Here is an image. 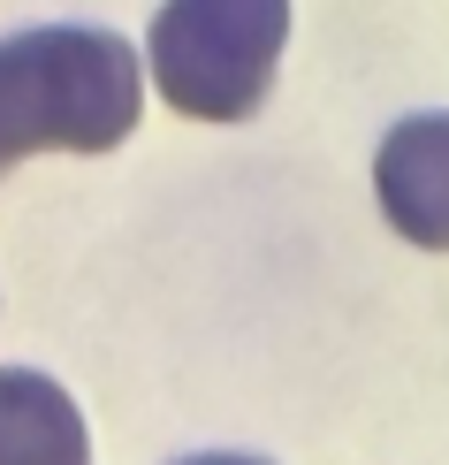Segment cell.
<instances>
[{"mask_svg":"<svg viewBox=\"0 0 449 465\" xmlns=\"http://www.w3.org/2000/svg\"><path fill=\"white\" fill-rule=\"evenodd\" d=\"M138 46L100 24H38L0 38V176L31 153H114L145 107Z\"/></svg>","mask_w":449,"mask_h":465,"instance_id":"1","label":"cell"},{"mask_svg":"<svg viewBox=\"0 0 449 465\" xmlns=\"http://www.w3.org/2000/svg\"><path fill=\"white\" fill-rule=\"evenodd\" d=\"M289 46V0H168L145 31V69L190 123H244L267 107Z\"/></svg>","mask_w":449,"mask_h":465,"instance_id":"2","label":"cell"},{"mask_svg":"<svg viewBox=\"0 0 449 465\" xmlns=\"http://www.w3.org/2000/svg\"><path fill=\"white\" fill-rule=\"evenodd\" d=\"M374 199L396 237L449 252V114H404L374 153Z\"/></svg>","mask_w":449,"mask_h":465,"instance_id":"3","label":"cell"},{"mask_svg":"<svg viewBox=\"0 0 449 465\" xmlns=\"http://www.w3.org/2000/svg\"><path fill=\"white\" fill-rule=\"evenodd\" d=\"M0 465H92L76 397L38 366H0Z\"/></svg>","mask_w":449,"mask_h":465,"instance_id":"4","label":"cell"},{"mask_svg":"<svg viewBox=\"0 0 449 465\" xmlns=\"http://www.w3.org/2000/svg\"><path fill=\"white\" fill-rule=\"evenodd\" d=\"M175 465H267V458H237V450H199V458H175Z\"/></svg>","mask_w":449,"mask_h":465,"instance_id":"5","label":"cell"}]
</instances>
